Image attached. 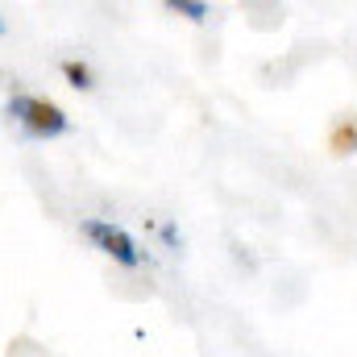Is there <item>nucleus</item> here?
<instances>
[{"label": "nucleus", "instance_id": "nucleus-1", "mask_svg": "<svg viewBox=\"0 0 357 357\" xmlns=\"http://www.w3.org/2000/svg\"><path fill=\"white\" fill-rule=\"evenodd\" d=\"M8 116L29 133V137H63L67 133V112L54 104V100H46V96H25V91H17L13 100H8Z\"/></svg>", "mask_w": 357, "mask_h": 357}, {"label": "nucleus", "instance_id": "nucleus-2", "mask_svg": "<svg viewBox=\"0 0 357 357\" xmlns=\"http://www.w3.org/2000/svg\"><path fill=\"white\" fill-rule=\"evenodd\" d=\"M79 229H84V237H88L91 245H96L100 254H108L112 262H121V266H142V250H137V241H133L121 225L100 220V216H88Z\"/></svg>", "mask_w": 357, "mask_h": 357}, {"label": "nucleus", "instance_id": "nucleus-3", "mask_svg": "<svg viewBox=\"0 0 357 357\" xmlns=\"http://www.w3.org/2000/svg\"><path fill=\"white\" fill-rule=\"evenodd\" d=\"M328 150H333L337 158L357 154V116H341V121L328 129Z\"/></svg>", "mask_w": 357, "mask_h": 357}, {"label": "nucleus", "instance_id": "nucleus-4", "mask_svg": "<svg viewBox=\"0 0 357 357\" xmlns=\"http://www.w3.org/2000/svg\"><path fill=\"white\" fill-rule=\"evenodd\" d=\"M63 75H67L71 88H79V91L91 88V67L88 63H79V59H67V63H63Z\"/></svg>", "mask_w": 357, "mask_h": 357}, {"label": "nucleus", "instance_id": "nucleus-5", "mask_svg": "<svg viewBox=\"0 0 357 357\" xmlns=\"http://www.w3.org/2000/svg\"><path fill=\"white\" fill-rule=\"evenodd\" d=\"M167 8L187 17V21H204L208 17V4H199V0H167Z\"/></svg>", "mask_w": 357, "mask_h": 357}, {"label": "nucleus", "instance_id": "nucleus-6", "mask_svg": "<svg viewBox=\"0 0 357 357\" xmlns=\"http://www.w3.org/2000/svg\"><path fill=\"white\" fill-rule=\"evenodd\" d=\"M0 33H4V21H0Z\"/></svg>", "mask_w": 357, "mask_h": 357}]
</instances>
